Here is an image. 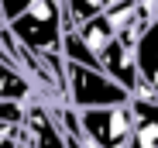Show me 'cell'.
Here are the masks:
<instances>
[{
  "instance_id": "1",
  "label": "cell",
  "mask_w": 158,
  "mask_h": 148,
  "mask_svg": "<svg viewBox=\"0 0 158 148\" xmlns=\"http://www.w3.org/2000/svg\"><path fill=\"white\" fill-rule=\"evenodd\" d=\"M21 48L31 52H62L65 45V7L62 0H31L28 11L7 21Z\"/></svg>"
},
{
  "instance_id": "2",
  "label": "cell",
  "mask_w": 158,
  "mask_h": 148,
  "mask_svg": "<svg viewBox=\"0 0 158 148\" xmlns=\"http://www.w3.org/2000/svg\"><path fill=\"white\" fill-rule=\"evenodd\" d=\"M131 96H134V93H131L124 83H117L107 69H93V66L65 59V100L76 110L131 104Z\"/></svg>"
},
{
  "instance_id": "3",
  "label": "cell",
  "mask_w": 158,
  "mask_h": 148,
  "mask_svg": "<svg viewBox=\"0 0 158 148\" xmlns=\"http://www.w3.org/2000/svg\"><path fill=\"white\" fill-rule=\"evenodd\" d=\"M79 124H83L86 141L100 148H127L138 131V114L131 104L89 107V110H79Z\"/></svg>"
},
{
  "instance_id": "4",
  "label": "cell",
  "mask_w": 158,
  "mask_h": 148,
  "mask_svg": "<svg viewBox=\"0 0 158 148\" xmlns=\"http://www.w3.org/2000/svg\"><path fill=\"white\" fill-rule=\"evenodd\" d=\"M24 128H28L35 148H69L59 117H55L52 104L45 100L41 93L35 96V100H28V117H24Z\"/></svg>"
},
{
  "instance_id": "5",
  "label": "cell",
  "mask_w": 158,
  "mask_h": 148,
  "mask_svg": "<svg viewBox=\"0 0 158 148\" xmlns=\"http://www.w3.org/2000/svg\"><path fill=\"white\" fill-rule=\"evenodd\" d=\"M134 55H138V72H141V90L158 96V14L138 31Z\"/></svg>"
},
{
  "instance_id": "6",
  "label": "cell",
  "mask_w": 158,
  "mask_h": 148,
  "mask_svg": "<svg viewBox=\"0 0 158 148\" xmlns=\"http://www.w3.org/2000/svg\"><path fill=\"white\" fill-rule=\"evenodd\" d=\"M0 96L4 100H24V104L38 96V86L31 79V72L21 62H14L4 45H0Z\"/></svg>"
},
{
  "instance_id": "7",
  "label": "cell",
  "mask_w": 158,
  "mask_h": 148,
  "mask_svg": "<svg viewBox=\"0 0 158 148\" xmlns=\"http://www.w3.org/2000/svg\"><path fill=\"white\" fill-rule=\"evenodd\" d=\"M62 7H65V31H72L79 24L93 21L96 14H103L107 0H62Z\"/></svg>"
},
{
  "instance_id": "8",
  "label": "cell",
  "mask_w": 158,
  "mask_h": 148,
  "mask_svg": "<svg viewBox=\"0 0 158 148\" xmlns=\"http://www.w3.org/2000/svg\"><path fill=\"white\" fill-rule=\"evenodd\" d=\"M28 4L31 0H0V14H4V21H14L17 14L28 11Z\"/></svg>"
},
{
  "instance_id": "9",
  "label": "cell",
  "mask_w": 158,
  "mask_h": 148,
  "mask_svg": "<svg viewBox=\"0 0 158 148\" xmlns=\"http://www.w3.org/2000/svg\"><path fill=\"white\" fill-rule=\"evenodd\" d=\"M65 141H69V148H100V145H93V141H86L83 134H65Z\"/></svg>"
}]
</instances>
